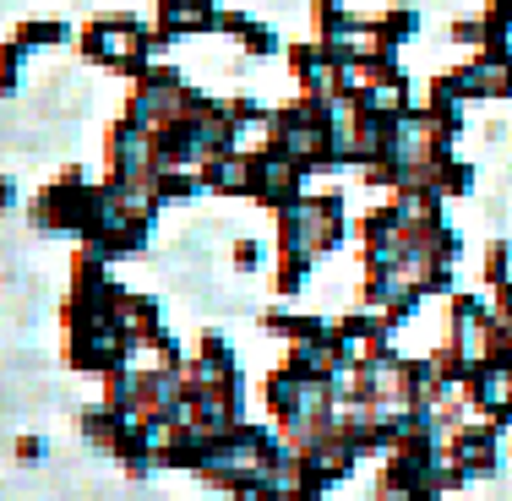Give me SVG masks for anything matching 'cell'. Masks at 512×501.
Instances as JSON below:
<instances>
[{
	"label": "cell",
	"mask_w": 512,
	"mask_h": 501,
	"mask_svg": "<svg viewBox=\"0 0 512 501\" xmlns=\"http://www.w3.org/2000/svg\"><path fill=\"white\" fill-rule=\"evenodd\" d=\"M262 403H267V414L278 420V436H284L289 447L311 442V436L327 431V425H333V414H338L333 387H327L322 376L295 371V365H278V371H267Z\"/></svg>",
	"instance_id": "cell-1"
},
{
	"label": "cell",
	"mask_w": 512,
	"mask_h": 501,
	"mask_svg": "<svg viewBox=\"0 0 512 501\" xmlns=\"http://www.w3.org/2000/svg\"><path fill=\"white\" fill-rule=\"evenodd\" d=\"M137 349L142 344L115 322L109 305H66V365L71 371L104 376V371H115V365H131Z\"/></svg>",
	"instance_id": "cell-2"
},
{
	"label": "cell",
	"mask_w": 512,
	"mask_h": 501,
	"mask_svg": "<svg viewBox=\"0 0 512 501\" xmlns=\"http://www.w3.org/2000/svg\"><path fill=\"white\" fill-rule=\"evenodd\" d=\"M278 218V256H333L349 235V207L338 191H306L300 202H289Z\"/></svg>",
	"instance_id": "cell-3"
},
{
	"label": "cell",
	"mask_w": 512,
	"mask_h": 501,
	"mask_svg": "<svg viewBox=\"0 0 512 501\" xmlns=\"http://www.w3.org/2000/svg\"><path fill=\"white\" fill-rule=\"evenodd\" d=\"M71 44H77V55H82V60L120 71L126 82H137L142 71L153 66V55H158V39H153L148 22L120 17V11H104V17H93V22H88V28H82Z\"/></svg>",
	"instance_id": "cell-4"
},
{
	"label": "cell",
	"mask_w": 512,
	"mask_h": 501,
	"mask_svg": "<svg viewBox=\"0 0 512 501\" xmlns=\"http://www.w3.org/2000/svg\"><path fill=\"white\" fill-rule=\"evenodd\" d=\"M99 191L104 186H93L77 164L60 169V180H50V186L28 202V224L39 229V235H77V240H88L93 218H99Z\"/></svg>",
	"instance_id": "cell-5"
},
{
	"label": "cell",
	"mask_w": 512,
	"mask_h": 501,
	"mask_svg": "<svg viewBox=\"0 0 512 501\" xmlns=\"http://www.w3.org/2000/svg\"><path fill=\"white\" fill-rule=\"evenodd\" d=\"M311 186V169L295 164L289 153H278L273 142H262V148H251V191L246 197L256 207H267V213H284L289 202H300Z\"/></svg>",
	"instance_id": "cell-6"
},
{
	"label": "cell",
	"mask_w": 512,
	"mask_h": 501,
	"mask_svg": "<svg viewBox=\"0 0 512 501\" xmlns=\"http://www.w3.org/2000/svg\"><path fill=\"white\" fill-rule=\"evenodd\" d=\"M180 93H186V77H180L175 66H164V60H153L126 93V120L142 126V131H158L180 109Z\"/></svg>",
	"instance_id": "cell-7"
},
{
	"label": "cell",
	"mask_w": 512,
	"mask_h": 501,
	"mask_svg": "<svg viewBox=\"0 0 512 501\" xmlns=\"http://www.w3.org/2000/svg\"><path fill=\"white\" fill-rule=\"evenodd\" d=\"M104 169H109V186H148L153 169H158V153H153V131L131 126L126 115L109 126L104 137Z\"/></svg>",
	"instance_id": "cell-8"
},
{
	"label": "cell",
	"mask_w": 512,
	"mask_h": 501,
	"mask_svg": "<svg viewBox=\"0 0 512 501\" xmlns=\"http://www.w3.org/2000/svg\"><path fill=\"white\" fill-rule=\"evenodd\" d=\"M447 463L463 474V485L469 480H491L496 469H502V425L480 420V425H458L453 436H447Z\"/></svg>",
	"instance_id": "cell-9"
},
{
	"label": "cell",
	"mask_w": 512,
	"mask_h": 501,
	"mask_svg": "<svg viewBox=\"0 0 512 501\" xmlns=\"http://www.w3.org/2000/svg\"><path fill=\"white\" fill-rule=\"evenodd\" d=\"M197 33H218V6L213 0H158V50L180 39H197Z\"/></svg>",
	"instance_id": "cell-10"
},
{
	"label": "cell",
	"mask_w": 512,
	"mask_h": 501,
	"mask_svg": "<svg viewBox=\"0 0 512 501\" xmlns=\"http://www.w3.org/2000/svg\"><path fill=\"white\" fill-rule=\"evenodd\" d=\"M289 77L300 82V93H311V99H333V50L327 44H289Z\"/></svg>",
	"instance_id": "cell-11"
},
{
	"label": "cell",
	"mask_w": 512,
	"mask_h": 501,
	"mask_svg": "<svg viewBox=\"0 0 512 501\" xmlns=\"http://www.w3.org/2000/svg\"><path fill=\"white\" fill-rule=\"evenodd\" d=\"M202 191L213 197H246L251 191V148H229V153H213L202 164Z\"/></svg>",
	"instance_id": "cell-12"
},
{
	"label": "cell",
	"mask_w": 512,
	"mask_h": 501,
	"mask_svg": "<svg viewBox=\"0 0 512 501\" xmlns=\"http://www.w3.org/2000/svg\"><path fill=\"white\" fill-rule=\"evenodd\" d=\"M142 376H148V365H115V371H104V409H115L120 420H137L142 414Z\"/></svg>",
	"instance_id": "cell-13"
},
{
	"label": "cell",
	"mask_w": 512,
	"mask_h": 501,
	"mask_svg": "<svg viewBox=\"0 0 512 501\" xmlns=\"http://www.w3.org/2000/svg\"><path fill=\"white\" fill-rule=\"evenodd\" d=\"M153 197H158V207H180V202L202 197V169L158 164V169H153Z\"/></svg>",
	"instance_id": "cell-14"
},
{
	"label": "cell",
	"mask_w": 512,
	"mask_h": 501,
	"mask_svg": "<svg viewBox=\"0 0 512 501\" xmlns=\"http://www.w3.org/2000/svg\"><path fill=\"white\" fill-rule=\"evenodd\" d=\"M11 39H17L28 55H39V50H60V44H71L77 33H71V22H60V17H22L17 28H11Z\"/></svg>",
	"instance_id": "cell-15"
},
{
	"label": "cell",
	"mask_w": 512,
	"mask_h": 501,
	"mask_svg": "<svg viewBox=\"0 0 512 501\" xmlns=\"http://www.w3.org/2000/svg\"><path fill=\"white\" fill-rule=\"evenodd\" d=\"M365 28H371V39L382 44V50H404V44L420 33V17H414L409 6H398V11H382V17H365Z\"/></svg>",
	"instance_id": "cell-16"
},
{
	"label": "cell",
	"mask_w": 512,
	"mask_h": 501,
	"mask_svg": "<svg viewBox=\"0 0 512 501\" xmlns=\"http://www.w3.org/2000/svg\"><path fill=\"white\" fill-rule=\"evenodd\" d=\"M120 425H126V420H120L115 409H104V403H88V409L77 414V431H82V442H93L99 452H109V447H115Z\"/></svg>",
	"instance_id": "cell-17"
},
{
	"label": "cell",
	"mask_w": 512,
	"mask_h": 501,
	"mask_svg": "<svg viewBox=\"0 0 512 501\" xmlns=\"http://www.w3.org/2000/svg\"><path fill=\"white\" fill-rule=\"evenodd\" d=\"M311 256H273V295L278 300H295L300 289L311 284Z\"/></svg>",
	"instance_id": "cell-18"
},
{
	"label": "cell",
	"mask_w": 512,
	"mask_h": 501,
	"mask_svg": "<svg viewBox=\"0 0 512 501\" xmlns=\"http://www.w3.org/2000/svg\"><path fill=\"white\" fill-rule=\"evenodd\" d=\"M229 262H235V273H267L273 267V251H267V240H256V235H240L235 246H229Z\"/></svg>",
	"instance_id": "cell-19"
},
{
	"label": "cell",
	"mask_w": 512,
	"mask_h": 501,
	"mask_svg": "<svg viewBox=\"0 0 512 501\" xmlns=\"http://www.w3.org/2000/svg\"><path fill=\"white\" fill-rule=\"evenodd\" d=\"M22 71H28V50H22L17 39H6L0 44V99H17Z\"/></svg>",
	"instance_id": "cell-20"
},
{
	"label": "cell",
	"mask_w": 512,
	"mask_h": 501,
	"mask_svg": "<svg viewBox=\"0 0 512 501\" xmlns=\"http://www.w3.org/2000/svg\"><path fill=\"white\" fill-rule=\"evenodd\" d=\"M235 39H240V50H246V55H256V60H267V55H278V50H284V44H278V33L273 28H267V22H240V33H235Z\"/></svg>",
	"instance_id": "cell-21"
},
{
	"label": "cell",
	"mask_w": 512,
	"mask_h": 501,
	"mask_svg": "<svg viewBox=\"0 0 512 501\" xmlns=\"http://www.w3.org/2000/svg\"><path fill=\"white\" fill-rule=\"evenodd\" d=\"M485 284H512V246L507 240H491V246H485Z\"/></svg>",
	"instance_id": "cell-22"
},
{
	"label": "cell",
	"mask_w": 512,
	"mask_h": 501,
	"mask_svg": "<svg viewBox=\"0 0 512 501\" xmlns=\"http://www.w3.org/2000/svg\"><path fill=\"white\" fill-rule=\"evenodd\" d=\"M229 501H284V485L273 480V474H267V480H251V485H240L235 496Z\"/></svg>",
	"instance_id": "cell-23"
},
{
	"label": "cell",
	"mask_w": 512,
	"mask_h": 501,
	"mask_svg": "<svg viewBox=\"0 0 512 501\" xmlns=\"http://www.w3.org/2000/svg\"><path fill=\"white\" fill-rule=\"evenodd\" d=\"M44 458H50L44 436H17V463H44Z\"/></svg>",
	"instance_id": "cell-24"
},
{
	"label": "cell",
	"mask_w": 512,
	"mask_h": 501,
	"mask_svg": "<svg viewBox=\"0 0 512 501\" xmlns=\"http://www.w3.org/2000/svg\"><path fill=\"white\" fill-rule=\"evenodd\" d=\"M22 202V191H17V180L11 175H0V213H11V207Z\"/></svg>",
	"instance_id": "cell-25"
},
{
	"label": "cell",
	"mask_w": 512,
	"mask_h": 501,
	"mask_svg": "<svg viewBox=\"0 0 512 501\" xmlns=\"http://www.w3.org/2000/svg\"><path fill=\"white\" fill-rule=\"evenodd\" d=\"M376 501H420V496H376Z\"/></svg>",
	"instance_id": "cell-26"
}]
</instances>
